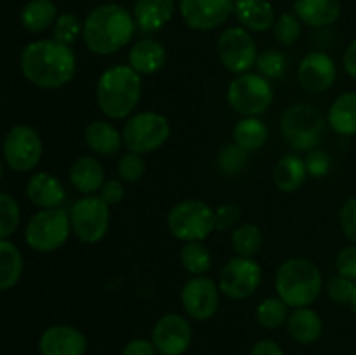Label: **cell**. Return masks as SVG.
Listing matches in <instances>:
<instances>
[{"label": "cell", "instance_id": "6da1fadb", "mask_svg": "<svg viewBox=\"0 0 356 355\" xmlns=\"http://www.w3.org/2000/svg\"><path fill=\"white\" fill-rule=\"evenodd\" d=\"M19 68L24 79L38 89H61L75 77L76 56L70 45L44 38L23 49Z\"/></svg>", "mask_w": 356, "mask_h": 355}, {"label": "cell", "instance_id": "7a4b0ae2", "mask_svg": "<svg viewBox=\"0 0 356 355\" xmlns=\"http://www.w3.org/2000/svg\"><path fill=\"white\" fill-rule=\"evenodd\" d=\"M134 16L124 6L115 2L94 7L83 19L82 40L92 54L111 56L122 51L134 38Z\"/></svg>", "mask_w": 356, "mask_h": 355}, {"label": "cell", "instance_id": "3957f363", "mask_svg": "<svg viewBox=\"0 0 356 355\" xmlns=\"http://www.w3.org/2000/svg\"><path fill=\"white\" fill-rule=\"evenodd\" d=\"M143 94V80L129 65H113L101 73L96 84V103L111 120L134 115Z\"/></svg>", "mask_w": 356, "mask_h": 355}, {"label": "cell", "instance_id": "277c9868", "mask_svg": "<svg viewBox=\"0 0 356 355\" xmlns=\"http://www.w3.org/2000/svg\"><path fill=\"white\" fill-rule=\"evenodd\" d=\"M323 284L322 270L308 258H289L275 275L277 296L291 308L312 306L322 294Z\"/></svg>", "mask_w": 356, "mask_h": 355}, {"label": "cell", "instance_id": "5b68a950", "mask_svg": "<svg viewBox=\"0 0 356 355\" xmlns=\"http://www.w3.org/2000/svg\"><path fill=\"white\" fill-rule=\"evenodd\" d=\"M327 129V117L316 106L296 103L282 113L280 132L285 143L298 152L318 148Z\"/></svg>", "mask_w": 356, "mask_h": 355}, {"label": "cell", "instance_id": "8992f818", "mask_svg": "<svg viewBox=\"0 0 356 355\" xmlns=\"http://www.w3.org/2000/svg\"><path fill=\"white\" fill-rule=\"evenodd\" d=\"M167 226L181 242H204L216 230L214 209L200 198H186L170 207Z\"/></svg>", "mask_w": 356, "mask_h": 355}, {"label": "cell", "instance_id": "52a82bcc", "mask_svg": "<svg viewBox=\"0 0 356 355\" xmlns=\"http://www.w3.org/2000/svg\"><path fill=\"white\" fill-rule=\"evenodd\" d=\"M229 108L242 117H259L273 104L275 89L271 80L257 72L236 75L226 90Z\"/></svg>", "mask_w": 356, "mask_h": 355}, {"label": "cell", "instance_id": "ba28073f", "mask_svg": "<svg viewBox=\"0 0 356 355\" xmlns=\"http://www.w3.org/2000/svg\"><path fill=\"white\" fill-rule=\"evenodd\" d=\"M122 138L129 152L141 155L156 152L170 138L169 118L159 111H138L124 124Z\"/></svg>", "mask_w": 356, "mask_h": 355}, {"label": "cell", "instance_id": "9c48e42d", "mask_svg": "<svg viewBox=\"0 0 356 355\" xmlns=\"http://www.w3.org/2000/svg\"><path fill=\"white\" fill-rule=\"evenodd\" d=\"M72 233L70 212L63 207L40 209L26 223L24 240L37 253H54L63 247Z\"/></svg>", "mask_w": 356, "mask_h": 355}, {"label": "cell", "instance_id": "30bf717a", "mask_svg": "<svg viewBox=\"0 0 356 355\" xmlns=\"http://www.w3.org/2000/svg\"><path fill=\"white\" fill-rule=\"evenodd\" d=\"M110 205L99 195H82L70 209L72 233L83 244H97L110 230Z\"/></svg>", "mask_w": 356, "mask_h": 355}, {"label": "cell", "instance_id": "8fae6325", "mask_svg": "<svg viewBox=\"0 0 356 355\" xmlns=\"http://www.w3.org/2000/svg\"><path fill=\"white\" fill-rule=\"evenodd\" d=\"M216 52L221 65L235 75L250 72L256 66L259 51L249 30L242 26H229L218 37Z\"/></svg>", "mask_w": 356, "mask_h": 355}, {"label": "cell", "instance_id": "7c38bea8", "mask_svg": "<svg viewBox=\"0 0 356 355\" xmlns=\"http://www.w3.org/2000/svg\"><path fill=\"white\" fill-rule=\"evenodd\" d=\"M2 153L10 169L16 173H30L38 166L44 153L40 134L30 125H14L3 138Z\"/></svg>", "mask_w": 356, "mask_h": 355}, {"label": "cell", "instance_id": "4fadbf2b", "mask_svg": "<svg viewBox=\"0 0 356 355\" xmlns=\"http://www.w3.org/2000/svg\"><path fill=\"white\" fill-rule=\"evenodd\" d=\"M263 268L254 258L235 256L222 267L219 291L229 299H247L259 289Z\"/></svg>", "mask_w": 356, "mask_h": 355}, {"label": "cell", "instance_id": "5bb4252c", "mask_svg": "<svg viewBox=\"0 0 356 355\" xmlns=\"http://www.w3.org/2000/svg\"><path fill=\"white\" fill-rule=\"evenodd\" d=\"M219 285L207 275H191L181 289V303L193 320H209L219 310Z\"/></svg>", "mask_w": 356, "mask_h": 355}, {"label": "cell", "instance_id": "9a60e30c", "mask_svg": "<svg viewBox=\"0 0 356 355\" xmlns=\"http://www.w3.org/2000/svg\"><path fill=\"white\" fill-rule=\"evenodd\" d=\"M235 0H179V13L188 28L212 31L233 16Z\"/></svg>", "mask_w": 356, "mask_h": 355}, {"label": "cell", "instance_id": "2e32d148", "mask_svg": "<svg viewBox=\"0 0 356 355\" xmlns=\"http://www.w3.org/2000/svg\"><path fill=\"white\" fill-rule=\"evenodd\" d=\"M152 341L162 355H183L193 341V329L186 317L165 313L156 320L152 331Z\"/></svg>", "mask_w": 356, "mask_h": 355}, {"label": "cell", "instance_id": "e0dca14e", "mask_svg": "<svg viewBox=\"0 0 356 355\" xmlns=\"http://www.w3.org/2000/svg\"><path fill=\"white\" fill-rule=\"evenodd\" d=\"M337 79L336 61L323 51L308 52L298 66V80L305 90L322 94L334 86Z\"/></svg>", "mask_w": 356, "mask_h": 355}, {"label": "cell", "instance_id": "ac0fdd59", "mask_svg": "<svg viewBox=\"0 0 356 355\" xmlns=\"http://www.w3.org/2000/svg\"><path fill=\"white\" fill-rule=\"evenodd\" d=\"M38 350L42 355H83L87 350V338L76 327L58 324L42 333Z\"/></svg>", "mask_w": 356, "mask_h": 355}, {"label": "cell", "instance_id": "d6986e66", "mask_svg": "<svg viewBox=\"0 0 356 355\" xmlns=\"http://www.w3.org/2000/svg\"><path fill=\"white\" fill-rule=\"evenodd\" d=\"M292 13L309 28H327L337 23L343 14L341 0H294Z\"/></svg>", "mask_w": 356, "mask_h": 355}, {"label": "cell", "instance_id": "ffe728a7", "mask_svg": "<svg viewBox=\"0 0 356 355\" xmlns=\"http://www.w3.org/2000/svg\"><path fill=\"white\" fill-rule=\"evenodd\" d=\"M233 16L245 30L263 33L273 28L277 10L270 0H235Z\"/></svg>", "mask_w": 356, "mask_h": 355}, {"label": "cell", "instance_id": "44dd1931", "mask_svg": "<svg viewBox=\"0 0 356 355\" xmlns=\"http://www.w3.org/2000/svg\"><path fill=\"white\" fill-rule=\"evenodd\" d=\"M26 197L38 209H56L65 204L66 190L54 174L37 173L26 181Z\"/></svg>", "mask_w": 356, "mask_h": 355}, {"label": "cell", "instance_id": "7402d4cb", "mask_svg": "<svg viewBox=\"0 0 356 355\" xmlns=\"http://www.w3.org/2000/svg\"><path fill=\"white\" fill-rule=\"evenodd\" d=\"M167 51L155 38H141L134 42L127 54V65L139 75H155L165 66Z\"/></svg>", "mask_w": 356, "mask_h": 355}, {"label": "cell", "instance_id": "603a6c76", "mask_svg": "<svg viewBox=\"0 0 356 355\" xmlns=\"http://www.w3.org/2000/svg\"><path fill=\"white\" fill-rule=\"evenodd\" d=\"M70 183L82 195H96L106 181V173L94 155H80L70 167Z\"/></svg>", "mask_w": 356, "mask_h": 355}, {"label": "cell", "instance_id": "cb8c5ba5", "mask_svg": "<svg viewBox=\"0 0 356 355\" xmlns=\"http://www.w3.org/2000/svg\"><path fill=\"white\" fill-rule=\"evenodd\" d=\"M83 141L87 148L99 157L117 155L124 145L122 131H118L111 122L92 120L83 129Z\"/></svg>", "mask_w": 356, "mask_h": 355}, {"label": "cell", "instance_id": "d4e9b609", "mask_svg": "<svg viewBox=\"0 0 356 355\" xmlns=\"http://www.w3.org/2000/svg\"><path fill=\"white\" fill-rule=\"evenodd\" d=\"M176 13V0H136L132 16L143 31H159L170 23Z\"/></svg>", "mask_w": 356, "mask_h": 355}, {"label": "cell", "instance_id": "484cf974", "mask_svg": "<svg viewBox=\"0 0 356 355\" xmlns=\"http://www.w3.org/2000/svg\"><path fill=\"white\" fill-rule=\"evenodd\" d=\"M308 180L305 159L296 153H285L273 167V183L284 194H294L301 190Z\"/></svg>", "mask_w": 356, "mask_h": 355}, {"label": "cell", "instance_id": "4316f807", "mask_svg": "<svg viewBox=\"0 0 356 355\" xmlns=\"http://www.w3.org/2000/svg\"><path fill=\"white\" fill-rule=\"evenodd\" d=\"M323 322L318 312L312 306H301L294 308V312L287 319V333L294 341L301 345L315 343L322 336Z\"/></svg>", "mask_w": 356, "mask_h": 355}, {"label": "cell", "instance_id": "83f0119b", "mask_svg": "<svg viewBox=\"0 0 356 355\" xmlns=\"http://www.w3.org/2000/svg\"><path fill=\"white\" fill-rule=\"evenodd\" d=\"M327 124L336 134H356V90L339 94L327 111Z\"/></svg>", "mask_w": 356, "mask_h": 355}, {"label": "cell", "instance_id": "f1b7e54d", "mask_svg": "<svg viewBox=\"0 0 356 355\" xmlns=\"http://www.w3.org/2000/svg\"><path fill=\"white\" fill-rule=\"evenodd\" d=\"M58 16V7L52 0H30L21 9L19 21L30 33H40L54 26Z\"/></svg>", "mask_w": 356, "mask_h": 355}, {"label": "cell", "instance_id": "f546056e", "mask_svg": "<svg viewBox=\"0 0 356 355\" xmlns=\"http://www.w3.org/2000/svg\"><path fill=\"white\" fill-rule=\"evenodd\" d=\"M24 261L19 247L9 239L0 240V292L13 289L23 277Z\"/></svg>", "mask_w": 356, "mask_h": 355}, {"label": "cell", "instance_id": "4dcf8cb0", "mask_svg": "<svg viewBox=\"0 0 356 355\" xmlns=\"http://www.w3.org/2000/svg\"><path fill=\"white\" fill-rule=\"evenodd\" d=\"M233 143L252 153L268 143V127L259 117H242L233 127Z\"/></svg>", "mask_w": 356, "mask_h": 355}, {"label": "cell", "instance_id": "1f68e13d", "mask_svg": "<svg viewBox=\"0 0 356 355\" xmlns=\"http://www.w3.org/2000/svg\"><path fill=\"white\" fill-rule=\"evenodd\" d=\"M264 244L263 230L256 223H242L232 232V247L236 256L254 258Z\"/></svg>", "mask_w": 356, "mask_h": 355}, {"label": "cell", "instance_id": "d6a6232c", "mask_svg": "<svg viewBox=\"0 0 356 355\" xmlns=\"http://www.w3.org/2000/svg\"><path fill=\"white\" fill-rule=\"evenodd\" d=\"M179 261L190 275H205L212 267V254L204 242H184Z\"/></svg>", "mask_w": 356, "mask_h": 355}, {"label": "cell", "instance_id": "836d02e7", "mask_svg": "<svg viewBox=\"0 0 356 355\" xmlns=\"http://www.w3.org/2000/svg\"><path fill=\"white\" fill-rule=\"evenodd\" d=\"M289 308L291 306L285 301H282L278 296H270V298L263 299L256 308V319L261 327L264 329H277V327L287 324L289 319Z\"/></svg>", "mask_w": 356, "mask_h": 355}, {"label": "cell", "instance_id": "e575fe53", "mask_svg": "<svg viewBox=\"0 0 356 355\" xmlns=\"http://www.w3.org/2000/svg\"><path fill=\"white\" fill-rule=\"evenodd\" d=\"M249 160L250 153L240 148L235 143H232V145H226L219 150L216 164H218V169L225 176H238V174H242L247 169Z\"/></svg>", "mask_w": 356, "mask_h": 355}, {"label": "cell", "instance_id": "d590c367", "mask_svg": "<svg viewBox=\"0 0 356 355\" xmlns=\"http://www.w3.org/2000/svg\"><path fill=\"white\" fill-rule=\"evenodd\" d=\"M273 38L280 45H294L302 35V23L294 13H282L277 16L273 28Z\"/></svg>", "mask_w": 356, "mask_h": 355}, {"label": "cell", "instance_id": "8d00e7d4", "mask_svg": "<svg viewBox=\"0 0 356 355\" xmlns=\"http://www.w3.org/2000/svg\"><path fill=\"white\" fill-rule=\"evenodd\" d=\"M254 68L268 80L282 79L287 72V56L280 51H275V49H268V51L257 54Z\"/></svg>", "mask_w": 356, "mask_h": 355}, {"label": "cell", "instance_id": "74e56055", "mask_svg": "<svg viewBox=\"0 0 356 355\" xmlns=\"http://www.w3.org/2000/svg\"><path fill=\"white\" fill-rule=\"evenodd\" d=\"M82 28L83 21H80L76 14H59L54 26H52V38L72 47V45L82 37Z\"/></svg>", "mask_w": 356, "mask_h": 355}, {"label": "cell", "instance_id": "f35d334b", "mask_svg": "<svg viewBox=\"0 0 356 355\" xmlns=\"http://www.w3.org/2000/svg\"><path fill=\"white\" fill-rule=\"evenodd\" d=\"M21 221V209L16 198L9 194H0V240L9 239Z\"/></svg>", "mask_w": 356, "mask_h": 355}, {"label": "cell", "instance_id": "ab89813d", "mask_svg": "<svg viewBox=\"0 0 356 355\" xmlns=\"http://www.w3.org/2000/svg\"><path fill=\"white\" fill-rule=\"evenodd\" d=\"M117 173L118 180H122L124 183H136V181L141 180L146 173L145 157H143L141 153H134L127 150V152L118 159Z\"/></svg>", "mask_w": 356, "mask_h": 355}, {"label": "cell", "instance_id": "60d3db41", "mask_svg": "<svg viewBox=\"0 0 356 355\" xmlns=\"http://www.w3.org/2000/svg\"><path fill=\"white\" fill-rule=\"evenodd\" d=\"M355 284L356 282L336 274L323 284V291H325L327 298L332 303H336V305H350Z\"/></svg>", "mask_w": 356, "mask_h": 355}, {"label": "cell", "instance_id": "b9f144b4", "mask_svg": "<svg viewBox=\"0 0 356 355\" xmlns=\"http://www.w3.org/2000/svg\"><path fill=\"white\" fill-rule=\"evenodd\" d=\"M240 219H242V211L238 205L232 204V202H226L214 209V223L218 232H229V230L236 228Z\"/></svg>", "mask_w": 356, "mask_h": 355}, {"label": "cell", "instance_id": "7bdbcfd3", "mask_svg": "<svg viewBox=\"0 0 356 355\" xmlns=\"http://www.w3.org/2000/svg\"><path fill=\"white\" fill-rule=\"evenodd\" d=\"M305 166L308 171V176L312 178H323L329 174L330 166H332V159L325 150H312L306 153L305 157Z\"/></svg>", "mask_w": 356, "mask_h": 355}, {"label": "cell", "instance_id": "ee69618b", "mask_svg": "<svg viewBox=\"0 0 356 355\" xmlns=\"http://www.w3.org/2000/svg\"><path fill=\"white\" fill-rule=\"evenodd\" d=\"M339 225L350 244H356V197L348 198L339 209Z\"/></svg>", "mask_w": 356, "mask_h": 355}, {"label": "cell", "instance_id": "f6af8a7d", "mask_svg": "<svg viewBox=\"0 0 356 355\" xmlns=\"http://www.w3.org/2000/svg\"><path fill=\"white\" fill-rule=\"evenodd\" d=\"M336 271L356 282V244L343 247L336 256Z\"/></svg>", "mask_w": 356, "mask_h": 355}, {"label": "cell", "instance_id": "bcb514c9", "mask_svg": "<svg viewBox=\"0 0 356 355\" xmlns=\"http://www.w3.org/2000/svg\"><path fill=\"white\" fill-rule=\"evenodd\" d=\"M99 197L103 198V200L106 202L110 207H111V205L120 204V202L124 200V197H125L124 181L117 180V178H113V180H106L103 183V187H101Z\"/></svg>", "mask_w": 356, "mask_h": 355}, {"label": "cell", "instance_id": "7dc6e473", "mask_svg": "<svg viewBox=\"0 0 356 355\" xmlns=\"http://www.w3.org/2000/svg\"><path fill=\"white\" fill-rule=\"evenodd\" d=\"M122 355H156V348L153 341L138 338V340H132L125 345Z\"/></svg>", "mask_w": 356, "mask_h": 355}, {"label": "cell", "instance_id": "c3c4849f", "mask_svg": "<svg viewBox=\"0 0 356 355\" xmlns=\"http://www.w3.org/2000/svg\"><path fill=\"white\" fill-rule=\"evenodd\" d=\"M249 355H285L284 350L278 343L271 340H261L250 348Z\"/></svg>", "mask_w": 356, "mask_h": 355}, {"label": "cell", "instance_id": "681fc988", "mask_svg": "<svg viewBox=\"0 0 356 355\" xmlns=\"http://www.w3.org/2000/svg\"><path fill=\"white\" fill-rule=\"evenodd\" d=\"M343 65L348 75L353 80H356V37L350 42V45H348L346 51H344Z\"/></svg>", "mask_w": 356, "mask_h": 355}, {"label": "cell", "instance_id": "f907efd6", "mask_svg": "<svg viewBox=\"0 0 356 355\" xmlns=\"http://www.w3.org/2000/svg\"><path fill=\"white\" fill-rule=\"evenodd\" d=\"M350 306H351V312H353V315L356 317V284H355V289H353V296H351Z\"/></svg>", "mask_w": 356, "mask_h": 355}, {"label": "cell", "instance_id": "816d5d0a", "mask_svg": "<svg viewBox=\"0 0 356 355\" xmlns=\"http://www.w3.org/2000/svg\"><path fill=\"white\" fill-rule=\"evenodd\" d=\"M2 160H0V180H2Z\"/></svg>", "mask_w": 356, "mask_h": 355}]
</instances>
